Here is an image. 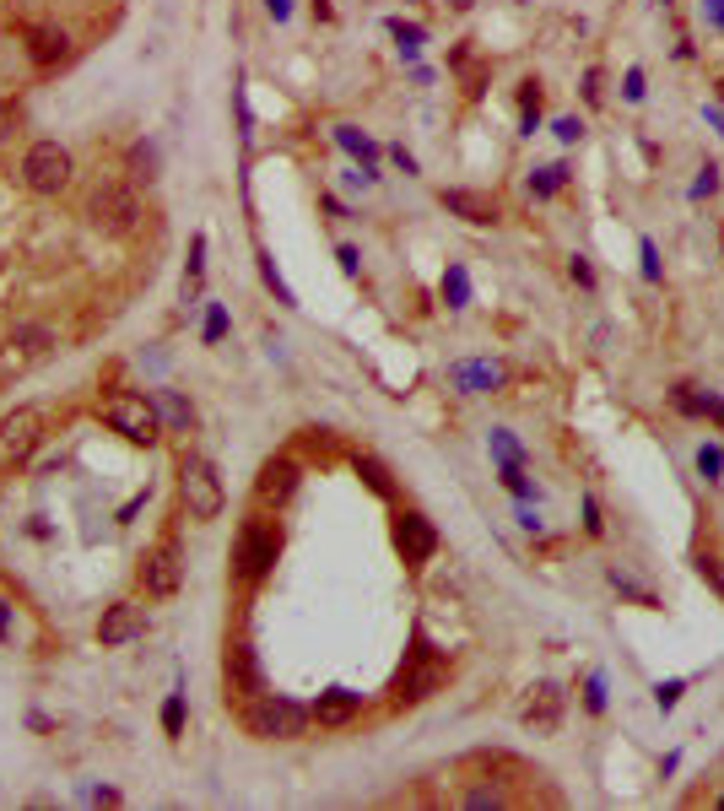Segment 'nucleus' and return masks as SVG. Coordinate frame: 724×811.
Returning <instances> with one entry per match:
<instances>
[{"instance_id":"15","label":"nucleus","mask_w":724,"mask_h":811,"mask_svg":"<svg viewBox=\"0 0 724 811\" xmlns=\"http://www.w3.org/2000/svg\"><path fill=\"white\" fill-rule=\"evenodd\" d=\"M260 498L265 503H287L292 493H298V465L292 460H265V471H260Z\"/></svg>"},{"instance_id":"6","label":"nucleus","mask_w":724,"mask_h":811,"mask_svg":"<svg viewBox=\"0 0 724 811\" xmlns=\"http://www.w3.org/2000/svg\"><path fill=\"white\" fill-rule=\"evenodd\" d=\"M103 422H109L114 433H125L130 444H152L157 438V406L146 401V395H109L103 401Z\"/></svg>"},{"instance_id":"48","label":"nucleus","mask_w":724,"mask_h":811,"mask_svg":"<svg viewBox=\"0 0 724 811\" xmlns=\"http://www.w3.org/2000/svg\"><path fill=\"white\" fill-rule=\"evenodd\" d=\"M6 136H11V103L0 98V141H6Z\"/></svg>"},{"instance_id":"27","label":"nucleus","mask_w":724,"mask_h":811,"mask_svg":"<svg viewBox=\"0 0 724 811\" xmlns=\"http://www.w3.org/2000/svg\"><path fill=\"white\" fill-rule=\"evenodd\" d=\"M492 455H498L503 465H525V449H519V438L508 428H492Z\"/></svg>"},{"instance_id":"40","label":"nucleus","mask_w":724,"mask_h":811,"mask_svg":"<svg viewBox=\"0 0 724 811\" xmlns=\"http://www.w3.org/2000/svg\"><path fill=\"white\" fill-rule=\"evenodd\" d=\"M568 271H573V282H579V287H595V265H589L584 255H573Z\"/></svg>"},{"instance_id":"31","label":"nucleus","mask_w":724,"mask_h":811,"mask_svg":"<svg viewBox=\"0 0 724 811\" xmlns=\"http://www.w3.org/2000/svg\"><path fill=\"white\" fill-rule=\"evenodd\" d=\"M719 190V163H703V168H697V184H692V195H697V201H703V195H714Z\"/></svg>"},{"instance_id":"25","label":"nucleus","mask_w":724,"mask_h":811,"mask_svg":"<svg viewBox=\"0 0 724 811\" xmlns=\"http://www.w3.org/2000/svg\"><path fill=\"white\" fill-rule=\"evenodd\" d=\"M697 476H703V482H724V449L719 444L697 449Z\"/></svg>"},{"instance_id":"47","label":"nucleus","mask_w":724,"mask_h":811,"mask_svg":"<svg viewBox=\"0 0 724 811\" xmlns=\"http://www.w3.org/2000/svg\"><path fill=\"white\" fill-rule=\"evenodd\" d=\"M390 157H395V163H400V168H406V174H417V157H411V152H406V146H395V152H390Z\"/></svg>"},{"instance_id":"13","label":"nucleus","mask_w":724,"mask_h":811,"mask_svg":"<svg viewBox=\"0 0 724 811\" xmlns=\"http://www.w3.org/2000/svg\"><path fill=\"white\" fill-rule=\"evenodd\" d=\"M227 687L244 698H260L265 693V676H260V660H254L249 644H233L227 649Z\"/></svg>"},{"instance_id":"28","label":"nucleus","mask_w":724,"mask_h":811,"mask_svg":"<svg viewBox=\"0 0 724 811\" xmlns=\"http://www.w3.org/2000/svg\"><path fill=\"white\" fill-rule=\"evenodd\" d=\"M444 298H449V309H465V298H471V282H465L460 265H449V276H444Z\"/></svg>"},{"instance_id":"11","label":"nucleus","mask_w":724,"mask_h":811,"mask_svg":"<svg viewBox=\"0 0 724 811\" xmlns=\"http://www.w3.org/2000/svg\"><path fill=\"white\" fill-rule=\"evenodd\" d=\"M141 633H146V611L130 606V601H114L109 611H103V622H98V644L103 649H119V644H130V638H141Z\"/></svg>"},{"instance_id":"20","label":"nucleus","mask_w":724,"mask_h":811,"mask_svg":"<svg viewBox=\"0 0 724 811\" xmlns=\"http://www.w3.org/2000/svg\"><path fill=\"white\" fill-rule=\"evenodd\" d=\"M357 476L373 487L379 498H395V476H390V465L384 460H373V455H357Z\"/></svg>"},{"instance_id":"24","label":"nucleus","mask_w":724,"mask_h":811,"mask_svg":"<svg viewBox=\"0 0 724 811\" xmlns=\"http://www.w3.org/2000/svg\"><path fill=\"white\" fill-rule=\"evenodd\" d=\"M130 174H136V179H146V184L157 179V146H146V141H136V146H130Z\"/></svg>"},{"instance_id":"21","label":"nucleus","mask_w":724,"mask_h":811,"mask_svg":"<svg viewBox=\"0 0 724 811\" xmlns=\"http://www.w3.org/2000/svg\"><path fill=\"white\" fill-rule=\"evenodd\" d=\"M335 141H341V146H346V152H352V157H362V174L373 179V157H379V146H373L368 136H357L352 125H341V130H335Z\"/></svg>"},{"instance_id":"4","label":"nucleus","mask_w":724,"mask_h":811,"mask_svg":"<svg viewBox=\"0 0 724 811\" xmlns=\"http://www.w3.org/2000/svg\"><path fill=\"white\" fill-rule=\"evenodd\" d=\"M22 184L33 195H60L71 184V152L60 141H33L28 157H22Z\"/></svg>"},{"instance_id":"36","label":"nucleus","mask_w":724,"mask_h":811,"mask_svg":"<svg viewBox=\"0 0 724 811\" xmlns=\"http://www.w3.org/2000/svg\"><path fill=\"white\" fill-rule=\"evenodd\" d=\"M670 401H676V411L697 417V390H692V384H676V390H670Z\"/></svg>"},{"instance_id":"37","label":"nucleus","mask_w":724,"mask_h":811,"mask_svg":"<svg viewBox=\"0 0 724 811\" xmlns=\"http://www.w3.org/2000/svg\"><path fill=\"white\" fill-rule=\"evenodd\" d=\"M579 136H584V119H573V114H568V119H557V141H562V146H573Z\"/></svg>"},{"instance_id":"38","label":"nucleus","mask_w":724,"mask_h":811,"mask_svg":"<svg viewBox=\"0 0 724 811\" xmlns=\"http://www.w3.org/2000/svg\"><path fill=\"white\" fill-rule=\"evenodd\" d=\"M465 806H508V795L503 790H471V795H465Z\"/></svg>"},{"instance_id":"26","label":"nucleus","mask_w":724,"mask_h":811,"mask_svg":"<svg viewBox=\"0 0 724 811\" xmlns=\"http://www.w3.org/2000/svg\"><path fill=\"white\" fill-rule=\"evenodd\" d=\"M519 109H525V130H535L541 125V82H519Z\"/></svg>"},{"instance_id":"22","label":"nucleus","mask_w":724,"mask_h":811,"mask_svg":"<svg viewBox=\"0 0 724 811\" xmlns=\"http://www.w3.org/2000/svg\"><path fill=\"white\" fill-rule=\"evenodd\" d=\"M49 341H55V330H49V325H22L11 347H22L28 357H44V352H49Z\"/></svg>"},{"instance_id":"3","label":"nucleus","mask_w":724,"mask_h":811,"mask_svg":"<svg viewBox=\"0 0 724 811\" xmlns=\"http://www.w3.org/2000/svg\"><path fill=\"white\" fill-rule=\"evenodd\" d=\"M87 222L98 233H136V222H141V195L130 190V184H119V179H109V184H98V190L87 195Z\"/></svg>"},{"instance_id":"10","label":"nucleus","mask_w":724,"mask_h":811,"mask_svg":"<svg viewBox=\"0 0 724 811\" xmlns=\"http://www.w3.org/2000/svg\"><path fill=\"white\" fill-rule=\"evenodd\" d=\"M395 547H400V557H406L411 568H422L427 557L438 552V530L422 520V514H400L395 520Z\"/></svg>"},{"instance_id":"19","label":"nucleus","mask_w":724,"mask_h":811,"mask_svg":"<svg viewBox=\"0 0 724 811\" xmlns=\"http://www.w3.org/2000/svg\"><path fill=\"white\" fill-rule=\"evenodd\" d=\"M152 406H157V417H163L173 433H190V428H195V406L184 401L179 390H157V395H152Z\"/></svg>"},{"instance_id":"44","label":"nucleus","mask_w":724,"mask_h":811,"mask_svg":"<svg viewBox=\"0 0 724 811\" xmlns=\"http://www.w3.org/2000/svg\"><path fill=\"white\" fill-rule=\"evenodd\" d=\"M622 92H627V103H638L643 98V71H627V87Z\"/></svg>"},{"instance_id":"7","label":"nucleus","mask_w":724,"mask_h":811,"mask_svg":"<svg viewBox=\"0 0 724 811\" xmlns=\"http://www.w3.org/2000/svg\"><path fill=\"white\" fill-rule=\"evenodd\" d=\"M281 557V536L271 525H244L238 530V552H233V568H238V579H265L271 574V563Z\"/></svg>"},{"instance_id":"2","label":"nucleus","mask_w":724,"mask_h":811,"mask_svg":"<svg viewBox=\"0 0 724 811\" xmlns=\"http://www.w3.org/2000/svg\"><path fill=\"white\" fill-rule=\"evenodd\" d=\"M244 725H249V736H260V741H298L308 730V709H303V703H292V698L260 693L249 703Z\"/></svg>"},{"instance_id":"32","label":"nucleus","mask_w":724,"mask_h":811,"mask_svg":"<svg viewBox=\"0 0 724 811\" xmlns=\"http://www.w3.org/2000/svg\"><path fill=\"white\" fill-rule=\"evenodd\" d=\"M697 417H714L719 428H724V395H714V390H703L697 395Z\"/></svg>"},{"instance_id":"9","label":"nucleus","mask_w":724,"mask_h":811,"mask_svg":"<svg viewBox=\"0 0 724 811\" xmlns=\"http://www.w3.org/2000/svg\"><path fill=\"white\" fill-rule=\"evenodd\" d=\"M179 579H184V563H179V547H173V541H163V547H152L141 557L146 595H173V590H179Z\"/></svg>"},{"instance_id":"45","label":"nucleus","mask_w":724,"mask_h":811,"mask_svg":"<svg viewBox=\"0 0 724 811\" xmlns=\"http://www.w3.org/2000/svg\"><path fill=\"white\" fill-rule=\"evenodd\" d=\"M703 17L714 22V28H724V0H703Z\"/></svg>"},{"instance_id":"51","label":"nucleus","mask_w":724,"mask_h":811,"mask_svg":"<svg viewBox=\"0 0 724 811\" xmlns=\"http://www.w3.org/2000/svg\"><path fill=\"white\" fill-rule=\"evenodd\" d=\"M719 806H724V795H719Z\"/></svg>"},{"instance_id":"5","label":"nucleus","mask_w":724,"mask_h":811,"mask_svg":"<svg viewBox=\"0 0 724 811\" xmlns=\"http://www.w3.org/2000/svg\"><path fill=\"white\" fill-rule=\"evenodd\" d=\"M38 438H44V417H38V406H17L6 422H0V471L28 465V455L38 449Z\"/></svg>"},{"instance_id":"29","label":"nucleus","mask_w":724,"mask_h":811,"mask_svg":"<svg viewBox=\"0 0 724 811\" xmlns=\"http://www.w3.org/2000/svg\"><path fill=\"white\" fill-rule=\"evenodd\" d=\"M503 487H508L514 498H535V482L525 476V465H503Z\"/></svg>"},{"instance_id":"16","label":"nucleus","mask_w":724,"mask_h":811,"mask_svg":"<svg viewBox=\"0 0 724 811\" xmlns=\"http://www.w3.org/2000/svg\"><path fill=\"white\" fill-rule=\"evenodd\" d=\"M449 379H454V390L481 395V390H492V384H503V368L498 363H454Z\"/></svg>"},{"instance_id":"18","label":"nucleus","mask_w":724,"mask_h":811,"mask_svg":"<svg viewBox=\"0 0 724 811\" xmlns=\"http://www.w3.org/2000/svg\"><path fill=\"white\" fill-rule=\"evenodd\" d=\"M444 206L454 211V217H465V222H498V206H492L487 195H476V190H444Z\"/></svg>"},{"instance_id":"12","label":"nucleus","mask_w":724,"mask_h":811,"mask_svg":"<svg viewBox=\"0 0 724 811\" xmlns=\"http://www.w3.org/2000/svg\"><path fill=\"white\" fill-rule=\"evenodd\" d=\"M519 720H525L530 730H541V736H552V730L562 725V687L557 682H535L525 709H519Z\"/></svg>"},{"instance_id":"8","label":"nucleus","mask_w":724,"mask_h":811,"mask_svg":"<svg viewBox=\"0 0 724 811\" xmlns=\"http://www.w3.org/2000/svg\"><path fill=\"white\" fill-rule=\"evenodd\" d=\"M438 687H444V666H438V660L417 644V655L406 660V671H400L395 693H400V703H422V698H433Z\"/></svg>"},{"instance_id":"1","label":"nucleus","mask_w":724,"mask_h":811,"mask_svg":"<svg viewBox=\"0 0 724 811\" xmlns=\"http://www.w3.org/2000/svg\"><path fill=\"white\" fill-rule=\"evenodd\" d=\"M179 498H184V514L200 525H211L222 514V503H227V487H222V476H217V465H211L206 455H184L179 460Z\"/></svg>"},{"instance_id":"30","label":"nucleus","mask_w":724,"mask_h":811,"mask_svg":"<svg viewBox=\"0 0 724 811\" xmlns=\"http://www.w3.org/2000/svg\"><path fill=\"white\" fill-rule=\"evenodd\" d=\"M681 693H687V682H681V676H676V682H660V687H654V703H660V709L670 714V709H676V703H681Z\"/></svg>"},{"instance_id":"39","label":"nucleus","mask_w":724,"mask_h":811,"mask_svg":"<svg viewBox=\"0 0 724 811\" xmlns=\"http://www.w3.org/2000/svg\"><path fill=\"white\" fill-rule=\"evenodd\" d=\"M395 38H400V49H406V55H417V44H422V28H406V22H395Z\"/></svg>"},{"instance_id":"33","label":"nucleus","mask_w":724,"mask_h":811,"mask_svg":"<svg viewBox=\"0 0 724 811\" xmlns=\"http://www.w3.org/2000/svg\"><path fill=\"white\" fill-rule=\"evenodd\" d=\"M163 730H168V736H179V730H184V698L163 703Z\"/></svg>"},{"instance_id":"23","label":"nucleus","mask_w":724,"mask_h":811,"mask_svg":"<svg viewBox=\"0 0 724 811\" xmlns=\"http://www.w3.org/2000/svg\"><path fill=\"white\" fill-rule=\"evenodd\" d=\"M562 179H568V168H562V163L535 168V174H530V195H541V201H546V195H557V190H562Z\"/></svg>"},{"instance_id":"35","label":"nucleus","mask_w":724,"mask_h":811,"mask_svg":"<svg viewBox=\"0 0 724 811\" xmlns=\"http://www.w3.org/2000/svg\"><path fill=\"white\" fill-rule=\"evenodd\" d=\"M584 703H589V709H606V676H589V687H584Z\"/></svg>"},{"instance_id":"43","label":"nucleus","mask_w":724,"mask_h":811,"mask_svg":"<svg viewBox=\"0 0 724 811\" xmlns=\"http://www.w3.org/2000/svg\"><path fill=\"white\" fill-rule=\"evenodd\" d=\"M697 568H703V579H708V584H714V590L724 595V568L714 563V557H703V563H697Z\"/></svg>"},{"instance_id":"34","label":"nucleus","mask_w":724,"mask_h":811,"mask_svg":"<svg viewBox=\"0 0 724 811\" xmlns=\"http://www.w3.org/2000/svg\"><path fill=\"white\" fill-rule=\"evenodd\" d=\"M638 255H643V276H649V282H660V249H654V238H643Z\"/></svg>"},{"instance_id":"14","label":"nucleus","mask_w":724,"mask_h":811,"mask_svg":"<svg viewBox=\"0 0 724 811\" xmlns=\"http://www.w3.org/2000/svg\"><path fill=\"white\" fill-rule=\"evenodd\" d=\"M357 709H362V693L330 687V693H319V703H314V720L325 725V730H341V725H352V720H357Z\"/></svg>"},{"instance_id":"41","label":"nucleus","mask_w":724,"mask_h":811,"mask_svg":"<svg viewBox=\"0 0 724 811\" xmlns=\"http://www.w3.org/2000/svg\"><path fill=\"white\" fill-rule=\"evenodd\" d=\"M584 530H589V536H600V530H606V520H600V503H595V498H584Z\"/></svg>"},{"instance_id":"49","label":"nucleus","mask_w":724,"mask_h":811,"mask_svg":"<svg viewBox=\"0 0 724 811\" xmlns=\"http://www.w3.org/2000/svg\"><path fill=\"white\" fill-rule=\"evenodd\" d=\"M703 114H708V125H714L719 136H724V109H703Z\"/></svg>"},{"instance_id":"50","label":"nucleus","mask_w":724,"mask_h":811,"mask_svg":"<svg viewBox=\"0 0 724 811\" xmlns=\"http://www.w3.org/2000/svg\"><path fill=\"white\" fill-rule=\"evenodd\" d=\"M0 644H6V601H0Z\"/></svg>"},{"instance_id":"46","label":"nucleus","mask_w":724,"mask_h":811,"mask_svg":"<svg viewBox=\"0 0 724 811\" xmlns=\"http://www.w3.org/2000/svg\"><path fill=\"white\" fill-rule=\"evenodd\" d=\"M265 11H271L276 22H287L292 17V0H265Z\"/></svg>"},{"instance_id":"42","label":"nucleus","mask_w":724,"mask_h":811,"mask_svg":"<svg viewBox=\"0 0 724 811\" xmlns=\"http://www.w3.org/2000/svg\"><path fill=\"white\" fill-rule=\"evenodd\" d=\"M222 330H227V314L217 309V303H211V314H206V341H217Z\"/></svg>"},{"instance_id":"17","label":"nucleus","mask_w":724,"mask_h":811,"mask_svg":"<svg viewBox=\"0 0 724 811\" xmlns=\"http://www.w3.org/2000/svg\"><path fill=\"white\" fill-rule=\"evenodd\" d=\"M65 33L60 28H28V55H33V65L38 71H49V65H60L65 60Z\"/></svg>"}]
</instances>
